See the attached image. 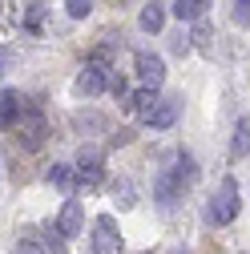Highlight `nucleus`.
I'll return each mask as SVG.
<instances>
[{"mask_svg":"<svg viewBox=\"0 0 250 254\" xmlns=\"http://www.w3.org/2000/svg\"><path fill=\"white\" fill-rule=\"evenodd\" d=\"M238 210H242L238 182H234V178H222V182H218V194H214V206H210V218L226 226V222H234V218H238Z\"/></svg>","mask_w":250,"mask_h":254,"instance_id":"nucleus-1","label":"nucleus"},{"mask_svg":"<svg viewBox=\"0 0 250 254\" xmlns=\"http://www.w3.org/2000/svg\"><path fill=\"white\" fill-rule=\"evenodd\" d=\"M93 250L97 254H121V234H117L109 214H101L97 222H93Z\"/></svg>","mask_w":250,"mask_h":254,"instance_id":"nucleus-2","label":"nucleus"},{"mask_svg":"<svg viewBox=\"0 0 250 254\" xmlns=\"http://www.w3.org/2000/svg\"><path fill=\"white\" fill-rule=\"evenodd\" d=\"M133 65H137V77H141V85H149V89H162V81H166V61L158 57V53H137L133 57Z\"/></svg>","mask_w":250,"mask_h":254,"instance_id":"nucleus-3","label":"nucleus"},{"mask_svg":"<svg viewBox=\"0 0 250 254\" xmlns=\"http://www.w3.org/2000/svg\"><path fill=\"white\" fill-rule=\"evenodd\" d=\"M182 194H186V186H182V178L174 174V166H170V170H158V178H153V198H158L162 206H174Z\"/></svg>","mask_w":250,"mask_h":254,"instance_id":"nucleus-4","label":"nucleus"},{"mask_svg":"<svg viewBox=\"0 0 250 254\" xmlns=\"http://www.w3.org/2000/svg\"><path fill=\"white\" fill-rule=\"evenodd\" d=\"M105 85H109V69L101 65V61L85 65V69H81V77H77V93H89V97H97Z\"/></svg>","mask_w":250,"mask_h":254,"instance_id":"nucleus-5","label":"nucleus"},{"mask_svg":"<svg viewBox=\"0 0 250 254\" xmlns=\"http://www.w3.org/2000/svg\"><path fill=\"white\" fill-rule=\"evenodd\" d=\"M81 226H85V210H81V202H65V210H61V218H57V230L65 234V238H77L81 234Z\"/></svg>","mask_w":250,"mask_h":254,"instance_id":"nucleus-6","label":"nucleus"},{"mask_svg":"<svg viewBox=\"0 0 250 254\" xmlns=\"http://www.w3.org/2000/svg\"><path fill=\"white\" fill-rule=\"evenodd\" d=\"M178 113H182V105H178L174 97H170V101H158V105L145 113V125H149V129H170V125L178 121Z\"/></svg>","mask_w":250,"mask_h":254,"instance_id":"nucleus-7","label":"nucleus"},{"mask_svg":"<svg viewBox=\"0 0 250 254\" xmlns=\"http://www.w3.org/2000/svg\"><path fill=\"white\" fill-rule=\"evenodd\" d=\"M20 141H24L28 149H37V145L45 141V121H41V113H28V117H24V125H20Z\"/></svg>","mask_w":250,"mask_h":254,"instance_id":"nucleus-8","label":"nucleus"},{"mask_svg":"<svg viewBox=\"0 0 250 254\" xmlns=\"http://www.w3.org/2000/svg\"><path fill=\"white\" fill-rule=\"evenodd\" d=\"M141 28H145V33H162V28H166V4L149 0V4L141 8Z\"/></svg>","mask_w":250,"mask_h":254,"instance_id":"nucleus-9","label":"nucleus"},{"mask_svg":"<svg viewBox=\"0 0 250 254\" xmlns=\"http://www.w3.org/2000/svg\"><path fill=\"white\" fill-rule=\"evenodd\" d=\"M206 8H210V0H174V16L178 20H202Z\"/></svg>","mask_w":250,"mask_h":254,"instance_id":"nucleus-10","label":"nucleus"},{"mask_svg":"<svg viewBox=\"0 0 250 254\" xmlns=\"http://www.w3.org/2000/svg\"><path fill=\"white\" fill-rule=\"evenodd\" d=\"M153 105H158V89H149V85H141L133 97H129V109H133V113H141V117H145Z\"/></svg>","mask_w":250,"mask_h":254,"instance_id":"nucleus-11","label":"nucleus"},{"mask_svg":"<svg viewBox=\"0 0 250 254\" xmlns=\"http://www.w3.org/2000/svg\"><path fill=\"white\" fill-rule=\"evenodd\" d=\"M230 153H234V157H246V153H250V117H242V121L234 125V145H230Z\"/></svg>","mask_w":250,"mask_h":254,"instance_id":"nucleus-12","label":"nucleus"},{"mask_svg":"<svg viewBox=\"0 0 250 254\" xmlns=\"http://www.w3.org/2000/svg\"><path fill=\"white\" fill-rule=\"evenodd\" d=\"M45 4H49V0H24V28H41Z\"/></svg>","mask_w":250,"mask_h":254,"instance_id":"nucleus-13","label":"nucleus"},{"mask_svg":"<svg viewBox=\"0 0 250 254\" xmlns=\"http://www.w3.org/2000/svg\"><path fill=\"white\" fill-rule=\"evenodd\" d=\"M16 105H20V97H16L12 89L0 93V121H4V125H12V121H16Z\"/></svg>","mask_w":250,"mask_h":254,"instance_id":"nucleus-14","label":"nucleus"},{"mask_svg":"<svg viewBox=\"0 0 250 254\" xmlns=\"http://www.w3.org/2000/svg\"><path fill=\"white\" fill-rule=\"evenodd\" d=\"M45 178H49L53 186H69V182H73L77 174H73L69 166H61V162H57V166H49V174H45Z\"/></svg>","mask_w":250,"mask_h":254,"instance_id":"nucleus-15","label":"nucleus"},{"mask_svg":"<svg viewBox=\"0 0 250 254\" xmlns=\"http://www.w3.org/2000/svg\"><path fill=\"white\" fill-rule=\"evenodd\" d=\"M16 254H49V250L41 246V238H37V234H24V238L16 242Z\"/></svg>","mask_w":250,"mask_h":254,"instance_id":"nucleus-16","label":"nucleus"},{"mask_svg":"<svg viewBox=\"0 0 250 254\" xmlns=\"http://www.w3.org/2000/svg\"><path fill=\"white\" fill-rule=\"evenodd\" d=\"M65 8H69V16H73V20H85V16H89V8H93V0H65Z\"/></svg>","mask_w":250,"mask_h":254,"instance_id":"nucleus-17","label":"nucleus"},{"mask_svg":"<svg viewBox=\"0 0 250 254\" xmlns=\"http://www.w3.org/2000/svg\"><path fill=\"white\" fill-rule=\"evenodd\" d=\"M234 24H238V28L250 24V0H234Z\"/></svg>","mask_w":250,"mask_h":254,"instance_id":"nucleus-18","label":"nucleus"},{"mask_svg":"<svg viewBox=\"0 0 250 254\" xmlns=\"http://www.w3.org/2000/svg\"><path fill=\"white\" fill-rule=\"evenodd\" d=\"M186 49H190V37L178 33V37H174V53H186Z\"/></svg>","mask_w":250,"mask_h":254,"instance_id":"nucleus-19","label":"nucleus"},{"mask_svg":"<svg viewBox=\"0 0 250 254\" xmlns=\"http://www.w3.org/2000/svg\"><path fill=\"white\" fill-rule=\"evenodd\" d=\"M4 65H8V53L0 49V77H4Z\"/></svg>","mask_w":250,"mask_h":254,"instance_id":"nucleus-20","label":"nucleus"},{"mask_svg":"<svg viewBox=\"0 0 250 254\" xmlns=\"http://www.w3.org/2000/svg\"><path fill=\"white\" fill-rule=\"evenodd\" d=\"M174 254H190V250H174Z\"/></svg>","mask_w":250,"mask_h":254,"instance_id":"nucleus-21","label":"nucleus"}]
</instances>
